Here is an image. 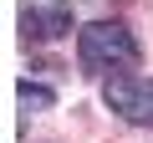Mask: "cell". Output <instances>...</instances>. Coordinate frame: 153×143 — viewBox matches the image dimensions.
<instances>
[{"instance_id":"3957f363","label":"cell","mask_w":153,"mask_h":143,"mask_svg":"<svg viewBox=\"0 0 153 143\" xmlns=\"http://www.w3.org/2000/svg\"><path fill=\"white\" fill-rule=\"evenodd\" d=\"M21 36L31 46L71 36V0H26L21 5Z\"/></svg>"},{"instance_id":"7a4b0ae2","label":"cell","mask_w":153,"mask_h":143,"mask_svg":"<svg viewBox=\"0 0 153 143\" xmlns=\"http://www.w3.org/2000/svg\"><path fill=\"white\" fill-rule=\"evenodd\" d=\"M102 102H107L123 123L153 128V82L138 77V72H117V77H107V82H102Z\"/></svg>"},{"instance_id":"6da1fadb","label":"cell","mask_w":153,"mask_h":143,"mask_svg":"<svg viewBox=\"0 0 153 143\" xmlns=\"http://www.w3.org/2000/svg\"><path fill=\"white\" fill-rule=\"evenodd\" d=\"M76 61H82L87 77H102V72H133L143 61L138 36L123 21H92L76 31Z\"/></svg>"},{"instance_id":"277c9868","label":"cell","mask_w":153,"mask_h":143,"mask_svg":"<svg viewBox=\"0 0 153 143\" xmlns=\"http://www.w3.org/2000/svg\"><path fill=\"white\" fill-rule=\"evenodd\" d=\"M21 102H26V112H31V107H51V102H56V92H51V87H41V82H21Z\"/></svg>"}]
</instances>
